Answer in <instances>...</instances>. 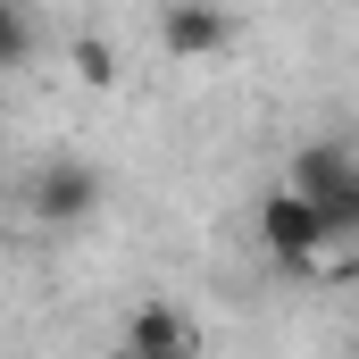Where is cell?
Instances as JSON below:
<instances>
[{"label":"cell","instance_id":"277c9868","mask_svg":"<svg viewBox=\"0 0 359 359\" xmlns=\"http://www.w3.org/2000/svg\"><path fill=\"white\" fill-rule=\"evenodd\" d=\"M192 343H201V334L184 326L168 301H142V309L126 318V351H134V359H184Z\"/></svg>","mask_w":359,"mask_h":359},{"label":"cell","instance_id":"7a4b0ae2","mask_svg":"<svg viewBox=\"0 0 359 359\" xmlns=\"http://www.w3.org/2000/svg\"><path fill=\"white\" fill-rule=\"evenodd\" d=\"M284 176H292L309 201H318V209H326V226L359 234V159L343 151V142H301Z\"/></svg>","mask_w":359,"mask_h":359},{"label":"cell","instance_id":"5b68a950","mask_svg":"<svg viewBox=\"0 0 359 359\" xmlns=\"http://www.w3.org/2000/svg\"><path fill=\"white\" fill-rule=\"evenodd\" d=\"M67 59H76V76H84L92 92L117 84V59H109V42H100V34H76V42H67Z\"/></svg>","mask_w":359,"mask_h":359},{"label":"cell","instance_id":"3957f363","mask_svg":"<svg viewBox=\"0 0 359 359\" xmlns=\"http://www.w3.org/2000/svg\"><path fill=\"white\" fill-rule=\"evenodd\" d=\"M226 42H234V17L217 0H168L159 8V50L168 59H217Z\"/></svg>","mask_w":359,"mask_h":359},{"label":"cell","instance_id":"6da1fadb","mask_svg":"<svg viewBox=\"0 0 359 359\" xmlns=\"http://www.w3.org/2000/svg\"><path fill=\"white\" fill-rule=\"evenodd\" d=\"M92 209H100V168H92V159L59 151V159L34 168V184H25V217H34V226L76 234V226H92Z\"/></svg>","mask_w":359,"mask_h":359}]
</instances>
